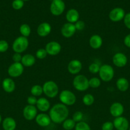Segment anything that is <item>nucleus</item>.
Instances as JSON below:
<instances>
[{
  "mask_svg": "<svg viewBox=\"0 0 130 130\" xmlns=\"http://www.w3.org/2000/svg\"><path fill=\"white\" fill-rule=\"evenodd\" d=\"M1 121H2V118H1V114H0V124H1Z\"/></svg>",
  "mask_w": 130,
  "mask_h": 130,
  "instance_id": "obj_43",
  "label": "nucleus"
},
{
  "mask_svg": "<svg viewBox=\"0 0 130 130\" xmlns=\"http://www.w3.org/2000/svg\"><path fill=\"white\" fill-rule=\"evenodd\" d=\"M89 45L93 49H99L103 44L102 38L98 34H94L90 38L89 41Z\"/></svg>",
  "mask_w": 130,
  "mask_h": 130,
  "instance_id": "obj_20",
  "label": "nucleus"
},
{
  "mask_svg": "<svg viewBox=\"0 0 130 130\" xmlns=\"http://www.w3.org/2000/svg\"><path fill=\"white\" fill-rule=\"evenodd\" d=\"M113 124L114 128L117 130H128L129 128L128 120L122 116L115 118Z\"/></svg>",
  "mask_w": 130,
  "mask_h": 130,
  "instance_id": "obj_12",
  "label": "nucleus"
},
{
  "mask_svg": "<svg viewBox=\"0 0 130 130\" xmlns=\"http://www.w3.org/2000/svg\"><path fill=\"white\" fill-rule=\"evenodd\" d=\"M124 43L125 46L128 48H130V34H127L124 39Z\"/></svg>",
  "mask_w": 130,
  "mask_h": 130,
  "instance_id": "obj_42",
  "label": "nucleus"
},
{
  "mask_svg": "<svg viewBox=\"0 0 130 130\" xmlns=\"http://www.w3.org/2000/svg\"><path fill=\"white\" fill-rule=\"evenodd\" d=\"M43 93L50 99L55 98L59 93V87L57 84L53 81H47L43 84Z\"/></svg>",
  "mask_w": 130,
  "mask_h": 130,
  "instance_id": "obj_3",
  "label": "nucleus"
},
{
  "mask_svg": "<svg viewBox=\"0 0 130 130\" xmlns=\"http://www.w3.org/2000/svg\"><path fill=\"white\" fill-rule=\"evenodd\" d=\"M100 66L98 63L94 62L92 63L91 64L89 65V71L92 74H96L99 72Z\"/></svg>",
  "mask_w": 130,
  "mask_h": 130,
  "instance_id": "obj_32",
  "label": "nucleus"
},
{
  "mask_svg": "<svg viewBox=\"0 0 130 130\" xmlns=\"http://www.w3.org/2000/svg\"><path fill=\"white\" fill-rule=\"evenodd\" d=\"M2 86L4 91L6 93L14 92L15 89V83L14 80L11 78H5L2 82Z\"/></svg>",
  "mask_w": 130,
  "mask_h": 130,
  "instance_id": "obj_21",
  "label": "nucleus"
},
{
  "mask_svg": "<svg viewBox=\"0 0 130 130\" xmlns=\"http://www.w3.org/2000/svg\"><path fill=\"white\" fill-rule=\"evenodd\" d=\"M22 57V56L20 55V53H15L12 56V60L14 62H21Z\"/></svg>",
  "mask_w": 130,
  "mask_h": 130,
  "instance_id": "obj_41",
  "label": "nucleus"
},
{
  "mask_svg": "<svg viewBox=\"0 0 130 130\" xmlns=\"http://www.w3.org/2000/svg\"><path fill=\"white\" fill-rule=\"evenodd\" d=\"M35 121L37 124L42 127H47L50 125L51 123V119L49 115L44 112L37 114L35 118Z\"/></svg>",
  "mask_w": 130,
  "mask_h": 130,
  "instance_id": "obj_18",
  "label": "nucleus"
},
{
  "mask_svg": "<svg viewBox=\"0 0 130 130\" xmlns=\"http://www.w3.org/2000/svg\"><path fill=\"white\" fill-rule=\"evenodd\" d=\"M83 118H84L83 113L80 111H76L73 115L72 119L75 123H79L80 121H82Z\"/></svg>",
  "mask_w": 130,
  "mask_h": 130,
  "instance_id": "obj_35",
  "label": "nucleus"
},
{
  "mask_svg": "<svg viewBox=\"0 0 130 130\" xmlns=\"http://www.w3.org/2000/svg\"><path fill=\"white\" fill-rule=\"evenodd\" d=\"M89 87L93 88H98L101 85V79L98 77H94L89 79Z\"/></svg>",
  "mask_w": 130,
  "mask_h": 130,
  "instance_id": "obj_30",
  "label": "nucleus"
},
{
  "mask_svg": "<svg viewBox=\"0 0 130 130\" xmlns=\"http://www.w3.org/2000/svg\"><path fill=\"white\" fill-rule=\"evenodd\" d=\"M36 108L42 112H45L50 109V103L48 99L44 97H41L37 100Z\"/></svg>",
  "mask_w": 130,
  "mask_h": 130,
  "instance_id": "obj_19",
  "label": "nucleus"
},
{
  "mask_svg": "<svg viewBox=\"0 0 130 130\" xmlns=\"http://www.w3.org/2000/svg\"><path fill=\"white\" fill-rule=\"evenodd\" d=\"M19 31L22 36L28 38L31 32V29L30 26L27 24H22L19 28Z\"/></svg>",
  "mask_w": 130,
  "mask_h": 130,
  "instance_id": "obj_26",
  "label": "nucleus"
},
{
  "mask_svg": "<svg viewBox=\"0 0 130 130\" xmlns=\"http://www.w3.org/2000/svg\"><path fill=\"white\" fill-rule=\"evenodd\" d=\"M31 93L34 96H39L43 93V87L39 85H35L31 88Z\"/></svg>",
  "mask_w": 130,
  "mask_h": 130,
  "instance_id": "obj_27",
  "label": "nucleus"
},
{
  "mask_svg": "<svg viewBox=\"0 0 130 130\" xmlns=\"http://www.w3.org/2000/svg\"><path fill=\"white\" fill-rule=\"evenodd\" d=\"M9 48L8 43L5 40H0V53H4L8 50Z\"/></svg>",
  "mask_w": 130,
  "mask_h": 130,
  "instance_id": "obj_36",
  "label": "nucleus"
},
{
  "mask_svg": "<svg viewBox=\"0 0 130 130\" xmlns=\"http://www.w3.org/2000/svg\"><path fill=\"white\" fill-rule=\"evenodd\" d=\"M11 5L14 10H19L22 8L24 5V2L22 0H14L12 2Z\"/></svg>",
  "mask_w": 130,
  "mask_h": 130,
  "instance_id": "obj_34",
  "label": "nucleus"
},
{
  "mask_svg": "<svg viewBox=\"0 0 130 130\" xmlns=\"http://www.w3.org/2000/svg\"><path fill=\"white\" fill-rule=\"evenodd\" d=\"M125 11L121 8H115L111 10L109 13V19L111 21L117 22L123 20L125 17Z\"/></svg>",
  "mask_w": 130,
  "mask_h": 130,
  "instance_id": "obj_9",
  "label": "nucleus"
},
{
  "mask_svg": "<svg viewBox=\"0 0 130 130\" xmlns=\"http://www.w3.org/2000/svg\"><path fill=\"white\" fill-rule=\"evenodd\" d=\"M113 63L117 67H124L127 63V58L126 55L122 53H117L112 58Z\"/></svg>",
  "mask_w": 130,
  "mask_h": 130,
  "instance_id": "obj_14",
  "label": "nucleus"
},
{
  "mask_svg": "<svg viewBox=\"0 0 130 130\" xmlns=\"http://www.w3.org/2000/svg\"><path fill=\"white\" fill-rule=\"evenodd\" d=\"M45 49L48 55L56 56L61 52V45L57 41H50L46 44Z\"/></svg>",
  "mask_w": 130,
  "mask_h": 130,
  "instance_id": "obj_11",
  "label": "nucleus"
},
{
  "mask_svg": "<svg viewBox=\"0 0 130 130\" xmlns=\"http://www.w3.org/2000/svg\"><path fill=\"white\" fill-rule=\"evenodd\" d=\"M75 130H91L90 127L86 122L80 121L77 123L75 127Z\"/></svg>",
  "mask_w": 130,
  "mask_h": 130,
  "instance_id": "obj_31",
  "label": "nucleus"
},
{
  "mask_svg": "<svg viewBox=\"0 0 130 130\" xmlns=\"http://www.w3.org/2000/svg\"><path fill=\"white\" fill-rule=\"evenodd\" d=\"M116 86L117 89L121 92H125L127 91L129 86L128 80L125 77H120L116 81Z\"/></svg>",
  "mask_w": 130,
  "mask_h": 130,
  "instance_id": "obj_25",
  "label": "nucleus"
},
{
  "mask_svg": "<svg viewBox=\"0 0 130 130\" xmlns=\"http://www.w3.org/2000/svg\"><path fill=\"white\" fill-rule=\"evenodd\" d=\"M76 30L74 24L67 22L64 24L61 27V32L63 37L70 38L72 37L76 32Z\"/></svg>",
  "mask_w": 130,
  "mask_h": 130,
  "instance_id": "obj_13",
  "label": "nucleus"
},
{
  "mask_svg": "<svg viewBox=\"0 0 130 130\" xmlns=\"http://www.w3.org/2000/svg\"><path fill=\"white\" fill-rule=\"evenodd\" d=\"M47 53L46 52L45 49V48H40L36 52V57L38 58V59H44L45 58H46V57L47 56Z\"/></svg>",
  "mask_w": 130,
  "mask_h": 130,
  "instance_id": "obj_33",
  "label": "nucleus"
},
{
  "mask_svg": "<svg viewBox=\"0 0 130 130\" xmlns=\"http://www.w3.org/2000/svg\"><path fill=\"white\" fill-rule=\"evenodd\" d=\"M76 123L72 119H66L62 123V128L65 130H71L75 128Z\"/></svg>",
  "mask_w": 130,
  "mask_h": 130,
  "instance_id": "obj_29",
  "label": "nucleus"
},
{
  "mask_svg": "<svg viewBox=\"0 0 130 130\" xmlns=\"http://www.w3.org/2000/svg\"><path fill=\"white\" fill-rule=\"evenodd\" d=\"M69 109L67 106L62 104H56L50 109L49 116L51 121L56 124L62 123L68 118Z\"/></svg>",
  "mask_w": 130,
  "mask_h": 130,
  "instance_id": "obj_1",
  "label": "nucleus"
},
{
  "mask_svg": "<svg viewBox=\"0 0 130 130\" xmlns=\"http://www.w3.org/2000/svg\"><path fill=\"white\" fill-rule=\"evenodd\" d=\"M52 30V27L48 22H43L37 27V34L40 37H46L49 35Z\"/></svg>",
  "mask_w": 130,
  "mask_h": 130,
  "instance_id": "obj_17",
  "label": "nucleus"
},
{
  "mask_svg": "<svg viewBox=\"0 0 130 130\" xmlns=\"http://www.w3.org/2000/svg\"><path fill=\"white\" fill-rule=\"evenodd\" d=\"M37 100H38V99H36V96L31 95V96H29L28 97V99H27V102H28V105H35L36 104Z\"/></svg>",
  "mask_w": 130,
  "mask_h": 130,
  "instance_id": "obj_39",
  "label": "nucleus"
},
{
  "mask_svg": "<svg viewBox=\"0 0 130 130\" xmlns=\"http://www.w3.org/2000/svg\"><path fill=\"white\" fill-rule=\"evenodd\" d=\"M22 1H28V0H22Z\"/></svg>",
  "mask_w": 130,
  "mask_h": 130,
  "instance_id": "obj_44",
  "label": "nucleus"
},
{
  "mask_svg": "<svg viewBox=\"0 0 130 130\" xmlns=\"http://www.w3.org/2000/svg\"><path fill=\"white\" fill-rule=\"evenodd\" d=\"M83 104L86 106H90L94 102V97L93 95L90 93L85 94L82 98Z\"/></svg>",
  "mask_w": 130,
  "mask_h": 130,
  "instance_id": "obj_28",
  "label": "nucleus"
},
{
  "mask_svg": "<svg viewBox=\"0 0 130 130\" xmlns=\"http://www.w3.org/2000/svg\"><path fill=\"white\" fill-rule=\"evenodd\" d=\"M128 130H130V126H129V129Z\"/></svg>",
  "mask_w": 130,
  "mask_h": 130,
  "instance_id": "obj_45",
  "label": "nucleus"
},
{
  "mask_svg": "<svg viewBox=\"0 0 130 130\" xmlns=\"http://www.w3.org/2000/svg\"><path fill=\"white\" fill-rule=\"evenodd\" d=\"M2 126L4 130H15L17 127V123L14 118L8 117L3 121Z\"/></svg>",
  "mask_w": 130,
  "mask_h": 130,
  "instance_id": "obj_23",
  "label": "nucleus"
},
{
  "mask_svg": "<svg viewBox=\"0 0 130 130\" xmlns=\"http://www.w3.org/2000/svg\"><path fill=\"white\" fill-rule=\"evenodd\" d=\"M82 69V62L77 59L72 60L68 65V71L71 74H77L81 71Z\"/></svg>",
  "mask_w": 130,
  "mask_h": 130,
  "instance_id": "obj_15",
  "label": "nucleus"
},
{
  "mask_svg": "<svg viewBox=\"0 0 130 130\" xmlns=\"http://www.w3.org/2000/svg\"><path fill=\"white\" fill-rule=\"evenodd\" d=\"M38 112V109L34 105H27L22 111L23 116L26 120L32 121L36 118Z\"/></svg>",
  "mask_w": 130,
  "mask_h": 130,
  "instance_id": "obj_10",
  "label": "nucleus"
},
{
  "mask_svg": "<svg viewBox=\"0 0 130 130\" xmlns=\"http://www.w3.org/2000/svg\"><path fill=\"white\" fill-rule=\"evenodd\" d=\"M24 67L21 62H14L8 69V74L11 77H18L24 72Z\"/></svg>",
  "mask_w": 130,
  "mask_h": 130,
  "instance_id": "obj_8",
  "label": "nucleus"
},
{
  "mask_svg": "<svg viewBox=\"0 0 130 130\" xmlns=\"http://www.w3.org/2000/svg\"><path fill=\"white\" fill-rule=\"evenodd\" d=\"M80 15L79 11L75 9H70L66 14V19L68 22L75 24L79 20Z\"/></svg>",
  "mask_w": 130,
  "mask_h": 130,
  "instance_id": "obj_22",
  "label": "nucleus"
},
{
  "mask_svg": "<svg viewBox=\"0 0 130 130\" xmlns=\"http://www.w3.org/2000/svg\"><path fill=\"white\" fill-rule=\"evenodd\" d=\"M99 78L104 82H110L114 76V69L108 64H104L100 66L99 72Z\"/></svg>",
  "mask_w": 130,
  "mask_h": 130,
  "instance_id": "obj_2",
  "label": "nucleus"
},
{
  "mask_svg": "<svg viewBox=\"0 0 130 130\" xmlns=\"http://www.w3.org/2000/svg\"><path fill=\"white\" fill-rule=\"evenodd\" d=\"M73 86L77 91H84L89 88V79L84 75H77L73 80Z\"/></svg>",
  "mask_w": 130,
  "mask_h": 130,
  "instance_id": "obj_4",
  "label": "nucleus"
},
{
  "mask_svg": "<svg viewBox=\"0 0 130 130\" xmlns=\"http://www.w3.org/2000/svg\"><path fill=\"white\" fill-rule=\"evenodd\" d=\"M35 62V57L32 54H25L22 57L21 63L24 67H32L33 66H34Z\"/></svg>",
  "mask_w": 130,
  "mask_h": 130,
  "instance_id": "obj_24",
  "label": "nucleus"
},
{
  "mask_svg": "<svg viewBox=\"0 0 130 130\" xmlns=\"http://www.w3.org/2000/svg\"><path fill=\"white\" fill-rule=\"evenodd\" d=\"M65 10V3L62 0H52L50 6L51 13L54 16H59Z\"/></svg>",
  "mask_w": 130,
  "mask_h": 130,
  "instance_id": "obj_7",
  "label": "nucleus"
},
{
  "mask_svg": "<svg viewBox=\"0 0 130 130\" xmlns=\"http://www.w3.org/2000/svg\"><path fill=\"white\" fill-rule=\"evenodd\" d=\"M29 46V40L28 38L19 36L14 40L12 44V49L15 53H21L25 52Z\"/></svg>",
  "mask_w": 130,
  "mask_h": 130,
  "instance_id": "obj_5",
  "label": "nucleus"
},
{
  "mask_svg": "<svg viewBox=\"0 0 130 130\" xmlns=\"http://www.w3.org/2000/svg\"><path fill=\"white\" fill-rule=\"evenodd\" d=\"M75 26L76 30H84L85 27V24L82 20H78L76 23H75Z\"/></svg>",
  "mask_w": 130,
  "mask_h": 130,
  "instance_id": "obj_38",
  "label": "nucleus"
},
{
  "mask_svg": "<svg viewBox=\"0 0 130 130\" xmlns=\"http://www.w3.org/2000/svg\"><path fill=\"white\" fill-rule=\"evenodd\" d=\"M113 123L110 121H107L103 124L101 126L102 130H113Z\"/></svg>",
  "mask_w": 130,
  "mask_h": 130,
  "instance_id": "obj_37",
  "label": "nucleus"
},
{
  "mask_svg": "<svg viewBox=\"0 0 130 130\" xmlns=\"http://www.w3.org/2000/svg\"><path fill=\"white\" fill-rule=\"evenodd\" d=\"M124 24L127 29H130V12L125 15L124 18Z\"/></svg>",
  "mask_w": 130,
  "mask_h": 130,
  "instance_id": "obj_40",
  "label": "nucleus"
},
{
  "mask_svg": "<svg viewBox=\"0 0 130 130\" xmlns=\"http://www.w3.org/2000/svg\"><path fill=\"white\" fill-rule=\"evenodd\" d=\"M124 111V108L121 103L115 102L111 105L110 107V113L115 118L122 116Z\"/></svg>",
  "mask_w": 130,
  "mask_h": 130,
  "instance_id": "obj_16",
  "label": "nucleus"
},
{
  "mask_svg": "<svg viewBox=\"0 0 130 130\" xmlns=\"http://www.w3.org/2000/svg\"><path fill=\"white\" fill-rule=\"evenodd\" d=\"M59 100L61 104L71 106L74 105L76 102V98L75 94L72 91L68 90H62L59 94Z\"/></svg>",
  "mask_w": 130,
  "mask_h": 130,
  "instance_id": "obj_6",
  "label": "nucleus"
}]
</instances>
